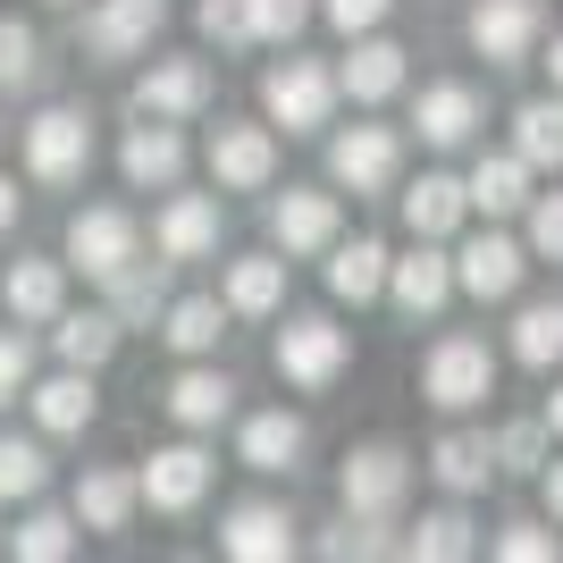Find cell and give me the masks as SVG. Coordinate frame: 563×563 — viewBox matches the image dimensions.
<instances>
[{
	"label": "cell",
	"mask_w": 563,
	"mask_h": 563,
	"mask_svg": "<svg viewBox=\"0 0 563 563\" xmlns=\"http://www.w3.org/2000/svg\"><path fill=\"white\" fill-rule=\"evenodd\" d=\"M18 161H25V186H43V194L85 186V168H93V118L76 101H43L18 126Z\"/></svg>",
	"instance_id": "cell-1"
},
{
	"label": "cell",
	"mask_w": 563,
	"mask_h": 563,
	"mask_svg": "<svg viewBox=\"0 0 563 563\" xmlns=\"http://www.w3.org/2000/svg\"><path fill=\"white\" fill-rule=\"evenodd\" d=\"M336 68L329 59H303V51H286L278 68L261 76V118L278 126V135H329L336 126Z\"/></svg>",
	"instance_id": "cell-2"
},
{
	"label": "cell",
	"mask_w": 563,
	"mask_h": 563,
	"mask_svg": "<svg viewBox=\"0 0 563 563\" xmlns=\"http://www.w3.org/2000/svg\"><path fill=\"white\" fill-rule=\"evenodd\" d=\"M269 362H278V378L295 387V396H329L336 378H345V362H353V336L336 329L329 311H286Z\"/></svg>",
	"instance_id": "cell-3"
},
{
	"label": "cell",
	"mask_w": 563,
	"mask_h": 563,
	"mask_svg": "<svg viewBox=\"0 0 563 563\" xmlns=\"http://www.w3.org/2000/svg\"><path fill=\"white\" fill-rule=\"evenodd\" d=\"M404 496H412V454H404L396 438H362V446L336 463V505H345V514L396 521Z\"/></svg>",
	"instance_id": "cell-4"
},
{
	"label": "cell",
	"mask_w": 563,
	"mask_h": 563,
	"mask_svg": "<svg viewBox=\"0 0 563 563\" xmlns=\"http://www.w3.org/2000/svg\"><path fill=\"white\" fill-rule=\"evenodd\" d=\"M168 25V0H85V25H76V51L93 68H126V59H152Z\"/></svg>",
	"instance_id": "cell-5"
},
{
	"label": "cell",
	"mask_w": 563,
	"mask_h": 563,
	"mask_svg": "<svg viewBox=\"0 0 563 563\" xmlns=\"http://www.w3.org/2000/svg\"><path fill=\"white\" fill-rule=\"evenodd\" d=\"M211 479H219V454L186 438V446H152V454H143V471H135V496H143V505H152L161 521H186V514H202Z\"/></svg>",
	"instance_id": "cell-6"
},
{
	"label": "cell",
	"mask_w": 563,
	"mask_h": 563,
	"mask_svg": "<svg viewBox=\"0 0 563 563\" xmlns=\"http://www.w3.org/2000/svg\"><path fill=\"white\" fill-rule=\"evenodd\" d=\"M143 253V228L126 202H85V211H68V235H59V261L68 269H85V278H110V269H126V261Z\"/></svg>",
	"instance_id": "cell-7"
},
{
	"label": "cell",
	"mask_w": 563,
	"mask_h": 563,
	"mask_svg": "<svg viewBox=\"0 0 563 563\" xmlns=\"http://www.w3.org/2000/svg\"><path fill=\"white\" fill-rule=\"evenodd\" d=\"M421 396L438 404V412H471V404H488L496 396V353H488V336H438L429 345V362H421Z\"/></svg>",
	"instance_id": "cell-8"
},
{
	"label": "cell",
	"mask_w": 563,
	"mask_h": 563,
	"mask_svg": "<svg viewBox=\"0 0 563 563\" xmlns=\"http://www.w3.org/2000/svg\"><path fill=\"white\" fill-rule=\"evenodd\" d=\"M202 161H211L219 194H269V177H278V126L269 118H219Z\"/></svg>",
	"instance_id": "cell-9"
},
{
	"label": "cell",
	"mask_w": 563,
	"mask_h": 563,
	"mask_svg": "<svg viewBox=\"0 0 563 563\" xmlns=\"http://www.w3.org/2000/svg\"><path fill=\"white\" fill-rule=\"evenodd\" d=\"M547 34V0H471L463 43L488 59V68H530Z\"/></svg>",
	"instance_id": "cell-10"
},
{
	"label": "cell",
	"mask_w": 563,
	"mask_h": 563,
	"mask_svg": "<svg viewBox=\"0 0 563 563\" xmlns=\"http://www.w3.org/2000/svg\"><path fill=\"white\" fill-rule=\"evenodd\" d=\"M396 177H404V135L396 126H336L329 135V186H345V194H396Z\"/></svg>",
	"instance_id": "cell-11"
},
{
	"label": "cell",
	"mask_w": 563,
	"mask_h": 563,
	"mask_svg": "<svg viewBox=\"0 0 563 563\" xmlns=\"http://www.w3.org/2000/svg\"><path fill=\"white\" fill-rule=\"evenodd\" d=\"M295 530H303V521L286 514L278 496H235L228 514H219V555H235V563H286L295 555Z\"/></svg>",
	"instance_id": "cell-12"
},
{
	"label": "cell",
	"mask_w": 563,
	"mask_h": 563,
	"mask_svg": "<svg viewBox=\"0 0 563 563\" xmlns=\"http://www.w3.org/2000/svg\"><path fill=\"white\" fill-rule=\"evenodd\" d=\"M186 161H194V143H186L177 118H135V126L118 135V177L135 194H168L186 177Z\"/></svg>",
	"instance_id": "cell-13"
},
{
	"label": "cell",
	"mask_w": 563,
	"mask_h": 563,
	"mask_svg": "<svg viewBox=\"0 0 563 563\" xmlns=\"http://www.w3.org/2000/svg\"><path fill=\"white\" fill-rule=\"evenodd\" d=\"M387 303H396V320H438V311L454 303V253H438L429 235H412V253H387Z\"/></svg>",
	"instance_id": "cell-14"
},
{
	"label": "cell",
	"mask_w": 563,
	"mask_h": 563,
	"mask_svg": "<svg viewBox=\"0 0 563 563\" xmlns=\"http://www.w3.org/2000/svg\"><path fill=\"white\" fill-rule=\"evenodd\" d=\"M126 110L135 118H202L211 110V59H186V51H168V59H152V68L135 76V93H126Z\"/></svg>",
	"instance_id": "cell-15"
},
{
	"label": "cell",
	"mask_w": 563,
	"mask_h": 563,
	"mask_svg": "<svg viewBox=\"0 0 563 563\" xmlns=\"http://www.w3.org/2000/svg\"><path fill=\"white\" fill-rule=\"evenodd\" d=\"M311 454V421L303 412H286V404H269V412H244L235 421V463L261 471V479H295Z\"/></svg>",
	"instance_id": "cell-16"
},
{
	"label": "cell",
	"mask_w": 563,
	"mask_h": 563,
	"mask_svg": "<svg viewBox=\"0 0 563 563\" xmlns=\"http://www.w3.org/2000/svg\"><path fill=\"white\" fill-rule=\"evenodd\" d=\"M219 235H228V202L219 194H168L161 211H152V253L161 261H211L219 253Z\"/></svg>",
	"instance_id": "cell-17"
},
{
	"label": "cell",
	"mask_w": 563,
	"mask_h": 563,
	"mask_svg": "<svg viewBox=\"0 0 563 563\" xmlns=\"http://www.w3.org/2000/svg\"><path fill=\"white\" fill-rule=\"evenodd\" d=\"M336 235H345L336 194H320V186H286L278 202H269V244H278L286 261H320Z\"/></svg>",
	"instance_id": "cell-18"
},
{
	"label": "cell",
	"mask_w": 563,
	"mask_h": 563,
	"mask_svg": "<svg viewBox=\"0 0 563 563\" xmlns=\"http://www.w3.org/2000/svg\"><path fill=\"white\" fill-rule=\"evenodd\" d=\"M0 311H9L18 329H51V320L68 311V261L59 253H18L9 278H0Z\"/></svg>",
	"instance_id": "cell-19"
},
{
	"label": "cell",
	"mask_w": 563,
	"mask_h": 563,
	"mask_svg": "<svg viewBox=\"0 0 563 563\" xmlns=\"http://www.w3.org/2000/svg\"><path fill=\"white\" fill-rule=\"evenodd\" d=\"M521 269H530V244H514V235H471L463 253H454V286H463L471 303H514L521 295Z\"/></svg>",
	"instance_id": "cell-20"
},
{
	"label": "cell",
	"mask_w": 563,
	"mask_h": 563,
	"mask_svg": "<svg viewBox=\"0 0 563 563\" xmlns=\"http://www.w3.org/2000/svg\"><path fill=\"white\" fill-rule=\"evenodd\" d=\"M286 269L295 261L269 244V253H235L228 269H219V303H228V320H278L286 311Z\"/></svg>",
	"instance_id": "cell-21"
},
{
	"label": "cell",
	"mask_w": 563,
	"mask_h": 563,
	"mask_svg": "<svg viewBox=\"0 0 563 563\" xmlns=\"http://www.w3.org/2000/svg\"><path fill=\"white\" fill-rule=\"evenodd\" d=\"M161 404H168V421L186 429V438H211L219 421H235V378L219 371L211 353H202V362H186V371L168 378V396H161Z\"/></svg>",
	"instance_id": "cell-22"
},
{
	"label": "cell",
	"mask_w": 563,
	"mask_h": 563,
	"mask_svg": "<svg viewBox=\"0 0 563 563\" xmlns=\"http://www.w3.org/2000/svg\"><path fill=\"white\" fill-rule=\"evenodd\" d=\"M68 514H76V530H93V539H126V521L143 514V496H135V471H126V463H93L85 479H76Z\"/></svg>",
	"instance_id": "cell-23"
},
{
	"label": "cell",
	"mask_w": 563,
	"mask_h": 563,
	"mask_svg": "<svg viewBox=\"0 0 563 563\" xmlns=\"http://www.w3.org/2000/svg\"><path fill=\"white\" fill-rule=\"evenodd\" d=\"M404 59H412V51H404V43H387V34H353V51L336 59V93H353L362 110L396 101V93H404V76H412Z\"/></svg>",
	"instance_id": "cell-24"
},
{
	"label": "cell",
	"mask_w": 563,
	"mask_h": 563,
	"mask_svg": "<svg viewBox=\"0 0 563 563\" xmlns=\"http://www.w3.org/2000/svg\"><path fill=\"white\" fill-rule=\"evenodd\" d=\"M25 412H34V429H43V438H85V429H93V371H68V362H59V371L51 378H34V387H25Z\"/></svg>",
	"instance_id": "cell-25"
},
{
	"label": "cell",
	"mask_w": 563,
	"mask_h": 563,
	"mask_svg": "<svg viewBox=\"0 0 563 563\" xmlns=\"http://www.w3.org/2000/svg\"><path fill=\"white\" fill-rule=\"evenodd\" d=\"M412 126H421V143H438V152H463V143L488 126V101L471 93V85H421Z\"/></svg>",
	"instance_id": "cell-26"
},
{
	"label": "cell",
	"mask_w": 563,
	"mask_h": 563,
	"mask_svg": "<svg viewBox=\"0 0 563 563\" xmlns=\"http://www.w3.org/2000/svg\"><path fill=\"white\" fill-rule=\"evenodd\" d=\"M152 329H161V345L177 353V362H202V353H219V336H228V303H219V295H168Z\"/></svg>",
	"instance_id": "cell-27"
},
{
	"label": "cell",
	"mask_w": 563,
	"mask_h": 563,
	"mask_svg": "<svg viewBox=\"0 0 563 563\" xmlns=\"http://www.w3.org/2000/svg\"><path fill=\"white\" fill-rule=\"evenodd\" d=\"M168 269H177V261H126V269H110V278H101V295H110V311H118V329H152V320H161V303L168 295H177V286H168Z\"/></svg>",
	"instance_id": "cell-28"
},
{
	"label": "cell",
	"mask_w": 563,
	"mask_h": 563,
	"mask_svg": "<svg viewBox=\"0 0 563 563\" xmlns=\"http://www.w3.org/2000/svg\"><path fill=\"white\" fill-rule=\"evenodd\" d=\"M396 202H404V228H412V235H429V244H446V235L463 228V211H471L463 177H446V168H421V177H412V186H404Z\"/></svg>",
	"instance_id": "cell-29"
},
{
	"label": "cell",
	"mask_w": 563,
	"mask_h": 563,
	"mask_svg": "<svg viewBox=\"0 0 563 563\" xmlns=\"http://www.w3.org/2000/svg\"><path fill=\"white\" fill-rule=\"evenodd\" d=\"M530 177H539V168L521 161V152H479L471 177H463V194H471V211L514 219V211H530Z\"/></svg>",
	"instance_id": "cell-30"
},
{
	"label": "cell",
	"mask_w": 563,
	"mask_h": 563,
	"mask_svg": "<svg viewBox=\"0 0 563 563\" xmlns=\"http://www.w3.org/2000/svg\"><path fill=\"white\" fill-rule=\"evenodd\" d=\"M320 261H329V295H336V303L362 311V303H378V295H387V244H378V235H353V244L336 235Z\"/></svg>",
	"instance_id": "cell-31"
},
{
	"label": "cell",
	"mask_w": 563,
	"mask_h": 563,
	"mask_svg": "<svg viewBox=\"0 0 563 563\" xmlns=\"http://www.w3.org/2000/svg\"><path fill=\"white\" fill-rule=\"evenodd\" d=\"M429 479L446 496H479L496 479V446H488V429H446L438 446H429Z\"/></svg>",
	"instance_id": "cell-32"
},
{
	"label": "cell",
	"mask_w": 563,
	"mask_h": 563,
	"mask_svg": "<svg viewBox=\"0 0 563 563\" xmlns=\"http://www.w3.org/2000/svg\"><path fill=\"white\" fill-rule=\"evenodd\" d=\"M118 311L110 303H93V311H59V320H51V353H59V362H68V371H101V362H110L118 353Z\"/></svg>",
	"instance_id": "cell-33"
},
{
	"label": "cell",
	"mask_w": 563,
	"mask_h": 563,
	"mask_svg": "<svg viewBox=\"0 0 563 563\" xmlns=\"http://www.w3.org/2000/svg\"><path fill=\"white\" fill-rule=\"evenodd\" d=\"M9 555L18 563H68L76 555V514H59V505H25V521L9 530Z\"/></svg>",
	"instance_id": "cell-34"
},
{
	"label": "cell",
	"mask_w": 563,
	"mask_h": 563,
	"mask_svg": "<svg viewBox=\"0 0 563 563\" xmlns=\"http://www.w3.org/2000/svg\"><path fill=\"white\" fill-rule=\"evenodd\" d=\"M514 362L521 371H555L563 362V295H539V303L514 311Z\"/></svg>",
	"instance_id": "cell-35"
},
{
	"label": "cell",
	"mask_w": 563,
	"mask_h": 563,
	"mask_svg": "<svg viewBox=\"0 0 563 563\" xmlns=\"http://www.w3.org/2000/svg\"><path fill=\"white\" fill-rule=\"evenodd\" d=\"M404 555H421V563H454V555H471V514H463V496H454V505H438V514H421L412 521V530H404Z\"/></svg>",
	"instance_id": "cell-36"
},
{
	"label": "cell",
	"mask_w": 563,
	"mask_h": 563,
	"mask_svg": "<svg viewBox=\"0 0 563 563\" xmlns=\"http://www.w3.org/2000/svg\"><path fill=\"white\" fill-rule=\"evenodd\" d=\"M514 152L530 168H563V93H539L514 110Z\"/></svg>",
	"instance_id": "cell-37"
},
{
	"label": "cell",
	"mask_w": 563,
	"mask_h": 563,
	"mask_svg": "<svg viewBox=\"0 0 563 563\" xmlns=\"http://www.w3.org/2000/svg\"><path fill=\"white\" fill-rule=\"evenodd\" d=\"M51 488V446L43 429L34 438H0V505H34Z\"/></svg>",
	"instance_id": "cell-38"
},
{
	"label": "cell",
	"mask_w": 563,
	"mask_h": 563,
	"mask_svg": "<svg viewBox=\"0 0 563 563\" xmlns=\"http://www.w3.org/2000/svg\"><path fill=\"white\" fill-rule=\"evenodd\" d=\"M43 85V34L25 18H0V93H34Z\"/></svg>",
	"instance_id": "cell-39"
},
{
	"label": "cell",
	"mask_w": 563,
	"mask_h": 563,
	"mask_svg": "<svg viewBox=\"0 0 563 563\" xmlns=\"http://www.w3.org/2000/svg\"><path fill=\"white\" fill-rule=\"evenodd\" d=\"M387 530H396V521H371V514H336L329 530H320V555L329 563H371V555H387Z\"/></svg>",
	"instance_id": "cell-40"
},
{
	"label": "cell",
	"mask_w": 563,
	"mask_h": 563,
	"mask_svg": "<svg viewBox=\"0 0 563 563\" xmlns=\"http://www.w3.org/2000/svg\"><path fill=\"white\" fill-rule=\"evenodd\" d=\"M488 446H496V471H514V479H539V463H547V421H505Z\"/></svg>",
	"instance_id": "cell-41"
},
{
	"label": "cell",
	"mask_w": 563,
	"mask_h": 563,
	"mask_svg": "<svg viewBox=\"0 0 563 563\" xmlns=\"http://www.w3.org/2000/svg\"><path fill=\"white\" fill-rule=\"evenodd\" d=\"M311 18H320V0H244V25H253V43H295Z\"/></svg>",
	"instance_id": "cell-42"
},
{
	"label": "cell",
	"mask_w": 563,
	"mask_h": 563,
	"mask_svg": "<svg viewBox=\"0 0 563 563\" xmlns=\"http://www.w3.org/2000/svg\"><path fill=\"white\" fill-rule=\"evenodd\" d=\"M25 387H34V329H0V404H18Z\"/></svg>",
	"instance_id": "cell-43"
},
{
	"label": "cell",
	"mask_w": 563,
	"mask_h": 563,
	"mask_svg": "<svg viewBox=\"0 0 563 563\" xmlns=\"http://www.w3.org/2000/svg\"><path fill=\"white\" fill-rule=\"evenodd\" d=\"M530 261H555L563 269V186L530 194Z\"/></svg>",
	"instance_id": "cell-44"
},
{
	"label": "cell",
	"mask_w": 563,
	"mask_h": 563,
	"mask_svg": "<svg viewBox=\"0 0 563 563\" xmlns=\"http://www.w3.org/2000/svg\"><path fill=\"white\" fill-rule=\"evenodd\" d=\"M194 25L211 34L219 51H253V25H244V0H202L194 9Z\"/></svg>",
	"instance_id": "cell-45"
},
{
	"label": "cell",
	"mask_w": 563,
	"mask_h": 563,
	"mask_svg": "<svg viewBox=\"0 0 563 563\" xmlns=\"http://www.w3.org/2000/svg\"><path fill=\"white\" fill-rule=\"evenodd\" d=\"M488 547H496L505 563H547V555H555V530H547V521H505Z\"/></svg>",
	"instance_id": "cell-46"
},
{
	"label": "cell",
	"mask_w": 563,
	"mask_h": 563,
	"mask_svg": "<svg viewBox=\"0 0 563 563\" xmlns=\"http://www.w3.org/2000/svg\"><path fill=\"white\" fill-rule=\"evenodd\" d=\"M387 9H396V0H320V18L336 25V34H378V25H387Z\"/></svg>",
	"instance_id": "cell-47"
},
{
	"label": "cell",
	"mask_w": 563,
	"mask_h": 563,
	"mask_svg": "<svg viewBox=\"0 0 563 563\" xmlns=\"http://www.w3.org/2000/svg\"><path fill=\"white\" fill-rule=\"evenodd\" d=\"M539 488H547V514L563 521V463H555V454H547V463H539Z\"/></svg>",
	"instance_id": "cell-48"
},
{
	"label": "cell",
	"mask_w": 563,
	"mask_h": 563,
	"mask_svg": "<svg viewBox=\"0 0 563 563\" xmlns=\"http://www.w3.org/2000/svg\"><path fill=\"white\" fill-rule=\"evenodd\" d=\"M18 211H25V194H18V177H0V235L18 228Z\"/></svg>",
	"instance_id": "cell-49"
},
{
	"label": "cell",
	"mask_w": 563,
	"mask_h": 563,
	"mask_svg": "<svg viewBox=\"0 0 563 563\" xmlns=\"http://www.w3.org/2000/svg\"><path fill=\"white\" fill-rule=\"evenodd\" d=\"M539 421H547V438H563V378H555V396H547V412H539Z\"/></svg>",
	"instance_id": "cell-50"
},
{
	"label": "cell",
	"mask_w": 563,
	"mask_h": 563,
	"mask_svg": "<svg viewBox=\"0 0 563 563\" xmlns=\"http://www.w3.org/2000/svg\"><path fill=\"white\" fill-rule=\"evenodd\" d=\"M547 76H555V93H563V34H555V51H547Z\"/></svg>",
	"instance_id": "cell-51"
},
{
	"label": "cell",
	"mask_w": 563,
	"mask_h": 563,
	"mask_svg": "<svg viewBox=\"0 0 563 563\" xmlns=\"http://www.w3.org/2000/svg\"><path fill=\"white\" fill-rule=\"evenodd\" d=\"M51 9H85V0H51Z\"/></svg>",
	"instance_id": "cell-52"
},
{
	"label": "cell",
	"mask_w": 563,
	"mask_h": 563,
	"mask_svg": "<svg viewBox=\"0 0 563 563\" xmlns=\"http://www.w3.org/2000/svg\"><path fill=\"white\" fill-rule=\"evenodd\" d=\"M0 555H9V530H0Z\"/></svg>",
	"instance_id": "cell-53"
},
{
	"label": "cell",
	"mask_w": 563,
	"mask_h": 563,
	"mask_svg": "<svg viewBox=\"0 0 563 563\" xmlns=\"http://www.w3.org/2000/svg\"><path fill=\"white\" fill-rule=\"evenodd\" d=\"M0 143H9V126H0Z\"/></svg>",
	"instance_id": "cell-54"
}]
</instances>
